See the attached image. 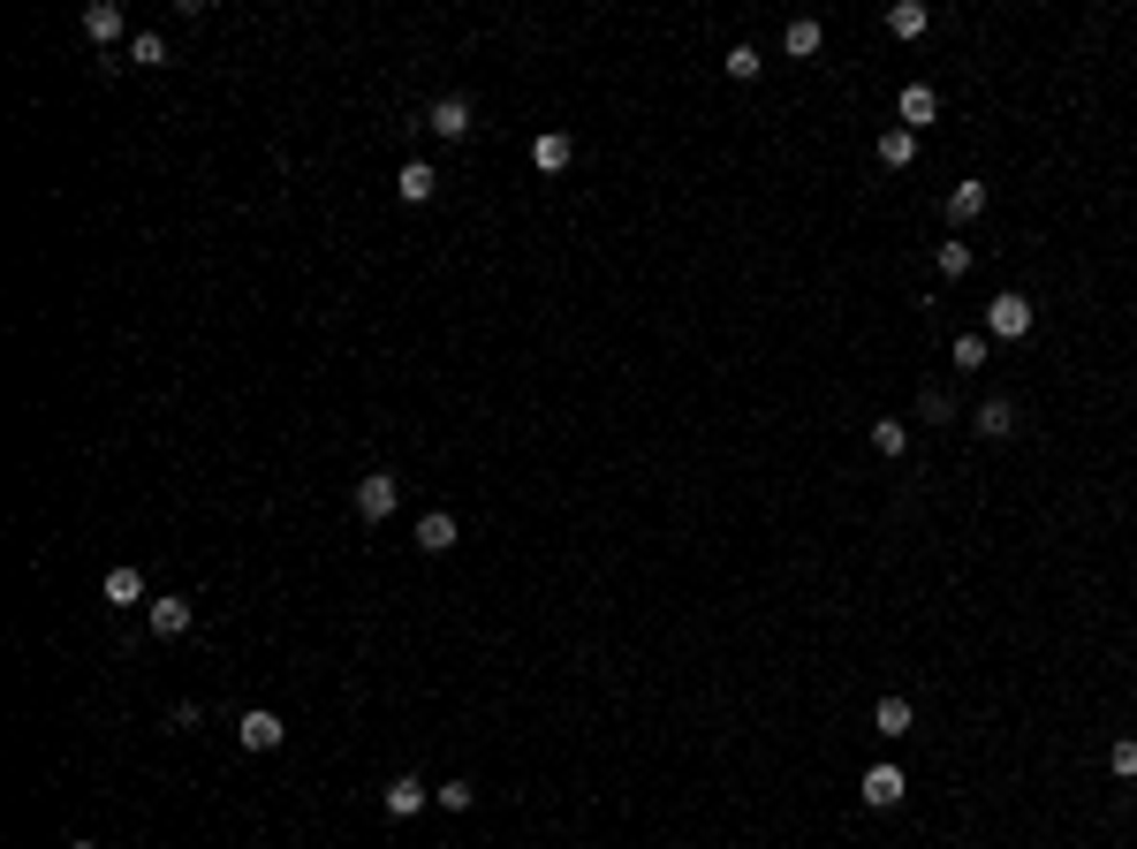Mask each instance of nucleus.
Wrapping results in <instances>:
<instances>
[{"label":"nucleus","mask_w":1137,"mask_h":849,"mask_svg":"<svg viewBox=\"0 0 1137 849\" xmlns=\"http://www.w3.org/2000/svg\"><path fill=\"white\" fill-rule=\"evenodd\" d=\"M349 501H357L365 523H387V516L402 509V478H395V470H365V478L349 486Z\"/></svg>","instance_id":"1"},{"label":"nucleus","mask_w":1137,"mask_h":849,"mask_svg":"<svg viewBox=\"0 0 1137 849\" xmlns=\"http://www.w3.org/2000/svg\"><path fill=\"white\" fill-rule=\"evenodd\" d=\"M1031 319H1039V311H1031V297H1016V289H1001V297L986 303V334L994 341H1024Z\"/></svg>","instance_id":"2"},{"label":"nucleus","mask_w":1137,"mask_h":849,"mask_svg":"<svg viewBox=\"0 0 1137 849\" xmlns=\"http://www.w3.org/2000/svg\"><path fill=\"white\" fill-rule=\"evenodd\" d=\"M425 129L448 137V144H463V137H470V99H463V91H440V99L425 107Z\"/></svg>","instance_id":"3"},{"label":"nucleus","mask_w":1137,"mask_h":849,"mask_svg":"<svg viewBox=\"0 0 1137 849\" xmlns=\"http://www.w3.org/2000/svg\"><path fill=\"white\" fill-rule=\"evenodd\" d=\"M236 736H243V751H281V743H289V721H281L273 706H251V713L236 721Z\"/></svg>","instance_id":"4"},{"label":"nucleus","mask_w":1137,"mask_h":849,"mask_svg":"<svg viewBox=\"0 0 1137 849\" xmlns=\"http://www.w3.org/2000/svg\"><path fill=\"white\" fill-rule=\"evenodd\" d=\"M190 622H198V607H190L182 592H160L152 607H144V630H152V637H182Z\"/></svg>","instance_id":"5"},{"label":"nucleus","mask_w":1137,"mask_h":849,"mask_svg":"<svg viewBox=\"0 0 1137 849\" xmlns=\"http://www.w3.org/2000/svg\"><path fill=\"white\" fill-rule=\"evenodd\" d=\"M857 797H865L872 811H895L902 797H910V781H902V766H872V773L857 781Z\"/></svg>","instance_id":"6"},{"label":"nucleus","mask_w":1137,"mask_h":849,"mask_svg":"<svg viewBox=\"0 0 1137 849\" xmlns=\"http://www.w3.org/2000/svg\"><path fill=\"white\" fill-rule=\"evenodd\" d=\"M129 31V16H122V0H91L84 8V39L99 46V53H114V39Z\"/></svg>","instance_id":"7"},{"label":"nucleus","mask_w":1137,"mask_h":849,"mask_svg":"<svg viewBox=\"0 0 1137 849\" xmlns=\"http://www.w3.org/2000/svg\"><path fill=\"white\" fill-rule=\"evenodd\" d=\"M569 160H577V137H569V129H539V137H531V168L539 174H561Z\"/></svg>","instance_id":"8"},{"label":"nucleus","mask_w":1137,"mask_h":849,"mask_svg":"<svg viewBox=\"0 0 1137 849\" xmlns=\"http://www.w3.org/2000/svg\"><path fill=\"white\" fill-rule=\"evenodd\" d=\"M379 805L395 811V819H418V811L432 805V789H425L418 773H395V781H387V789H379Z\"/></svg>","instance_id":"9"},{"label":"nucleus","mask_w":1137,"mask_h":849,"mask_svg":"<svg viewBox=\"0 0 1137 849\" xmlns=\"http://www.w3.org/2000/svg\"><path fill=\"white\" fill-rule=\"evenodd\" d=\"M432 190H440V168H432V160H402V174H395V198H402V206H425Z\"/></svg>","instance_id":"10"},{"label":"nucleus","mask_w":1137,"mask_h":849,"mask_svg":"<svg viewBox=\"0 0 1137 849\" xmlns=\"http://www.w3.org/2000/svg\"><path fill=\"white\" fill-rule=\"evenodd\" d=\"M970 425H978V440H1016V402H1009V394H986Z\"/></svg>","instance_id":"11"},{"label":"nucleus","mask_w":1137,"mask_h":849,"mask_svg":"<svg viewBox=\"0 0 1137 849\" xmlns=\"http://www.w3.org/2000/svg\"><path fill=\"white\" fill-rule=\"evenodd\" d=\"M895 114H902V129L918 137V129H926L932 114H940V91H932V84H910L902 99H895Z\"/></svg>","instance_id":"12"},{"label":"nucleus","mask_w":1137,"mask_h":849,"mask_svg":"<svg viewBox=\"0 0 1137 849\" xmlns=\"http://www.w3.org/2000/svg\"><path fill=\"white\" fill-rule=\"evenodd\" d=\"M456 539H463V523H456V516H448V509L418 516V553H448V547H456Z\"/></svg>","instance_id":"13"},{"label":"nucleus","mask_w":1137,"mask_h":849,"mask_svg":"<svg viewBox=\"0 0 1137 849\" xmlns=\"http://www.w3.org/2000/svg\"><path fill=\"white\" fill-rule=\"evenodd\" d=\"M872 152H880V168H895V174H902L910 160H918V137H910V129L895 122V129H880V144H872Z\"/></svg>","instance_id":"14"},{"label":"nucleus","mask_w":1137,"mask_h":849,"mask_svg":"<svg viewBox=\"0 0 1137 849\" xmlns=\"http://www.w3.org/2000/svg\"><path fill=\"white\" fill-rule=\"evenodd\" d=\"M910 721H918V713H910V698H880V706H872V728H880L887 743H902V736H910Z\"/></svg>","instance_id":"15"},{"label":"nucleus","mask_w":1137,"mask_h":849,"mask_svg":"<svg viewBox=\"0 0 1137 849\" xmlns=\"http://www.w3.org/2000/svg\"><path fill=\"white\" fill-rule=\"evenodd\" d=\"M986 198H994L986 182H956V190H948V220H956V228H970V220L986 212Z\"/></svg>","instance_id":"16"},{"label":"nucleus","mask_w":1137,"mask_h":849,"mask_svg":"<svg viewBox=\"0 0 1137 849\" xmlns=\"http://www.w3.org/2000/svg\"><path fill=\"white\" fill-rule=\"evenodd\" d=\"M926 23H932L926 0H895V8H887V31H895V39H926Z\"/></svg>","instance_id":"17"},{"label":"nucleus","mask_w":1137,"mask_h":849,"mask_svg":"<svg viewBox=\"0 0 1137 849\" xmlns=\"http://www.w3.org/2000/svg\"><path fill=\"white\" fill-rule=\"evenodd\" d=\"M129 69H168V39L160 31H129Z\"/></svg>","instance_id":"18"},{"label":"nucleus","mask_w":1137,"mask_h":849,"mask_svg":"<svg viewBox=\"0 0 1137 849\" xmlns=\"http://www.w3.org/2000/svg\"><path fill=\"white\" fill-rule=\"evenodd\" d=\"M107 607H144V577L137 569H107Z\"/></svg>","instance_id":"19"},{"label":"nucleus","mask_w":1137,"mask_h":849,"mask_svg":"<svg viewBox=\"0 0 1137 849\" xmlns=\"http://www.w3.org/2000/svg\"><path fill=\"white\" fill-rule=\"evenodd\" d=\"M781 53H789V61H811V53H819V23H811V16H797V23L781 31Z\"/></svg>","instance_id":"20"},{"label":"nucleus","mask_w":1137,"mask_h":849,"mask_svg":"<svg viewBox=\"0 0 1137 849\" xmlns=\"http://www.w3.org/2000/svg\"><path fill=\"white\" fill-rule=\"evenodd\" d=\"M720 69H728V77H736V84H751L758 69H766V53H758V46L744 39V46H728V53H720Z\"/></svg>","instance_id":"21"},{"label":"nucleus","mask_w":1137,"mask_h":849,"mask_svg":"<svg viewBox=\"0 0 1137 849\" xmlns=\"http://www.w3.org/2000/svg\"><path fill=\"white\" fill-rule=\"evenodd\" d=\"M872 448H880V456H910V425L880 418V425H872Z\"/></svg>","instance_id":"22"},{"label":"nucleus","mask_w":1137,"mask_h":849,"mask_svg":"<svg viewBox=\"0 0 1137 849\" xmlns=\"http://www.w3.org/2000/svg\"><path fill=\"white\" fill-rule=\"evenodd\" d=\"M918 418H926V425H948V418H956V402H948V387H926V394H918Z\"/></svg>","instance_id":"23"},{"label":"nucleus","mask_w":1137,"mask_h":849,"mask_svg":"<svg viewBox=\"0 0 1137 849\" xmlns=\"http://www.w3.org/2000/svg\"><path fill=\"white\" fill-rule=\"evenodd\" d=\"M932 266H940L948 281H964V273H970V243H940V258H932Z\"/></svg>","instance_id":"24"},{"label":"nucleus","mask_w":1137,"mask_h":849,"mask_svg":"<svg viewBox=\"0 0 1137 849\" xmlns=\"http://www.w3.org/2000/svg\"><path fill=\"white\" fill-rule=\"evenodd\" d=\"M470 797H478L470 781H440V789H432V805H440V811H470Z\"/></svg>","instance_id":"25"},{"label":"nucleus","mask_w":1137,"mask_h":849,"mask_svg":"<svg viewBox=\"0 0 1137 849\" xmlns=\"http://www.w3.org/2000/svg\"><path fill=\"white\" fill-rule=\"evenodd\" d=\"M986 364V334H956V372H978Z\"/></svg>","instance_id":"26"},{"label":"nucleus","mask_w":1137,"mask_h":849,"mask_svg":"<svg viewBox=\"0 0 1137 849\" xmlns=\"http://www.w3.org/2000/svg\"><path fill=\"white\" fill-rule=\"evenodd\" d=\"M1107 766H1115V781H1137V736H1123V743L1107 751Z\"/></svg>","instance_id":"27"},{"label":"nucleus","mask_w":1137,"mask_h":849,"mask_svg":"<svg viewBox=\"0 0 1137 849\" xmlns=\"http://www.w3.org/2000/svg\"><path fill=\"white\" fill-rule=\"evenodd\" d=\"M69 849H99V842H69Z\"/></svg>","instance_id":"28"}]
</instances>
